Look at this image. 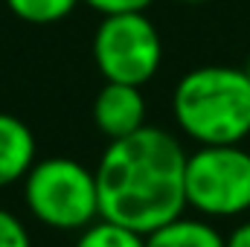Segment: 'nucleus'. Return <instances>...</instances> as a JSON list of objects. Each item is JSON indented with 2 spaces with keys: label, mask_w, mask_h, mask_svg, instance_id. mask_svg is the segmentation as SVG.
Instances as JSON below:
<instances>
[{
  "label": "nucleus",
  "mask_w": 250,
  "mask_h": 247,
  "mask_svg": "<svg viewBox=\"0 0 250 247\" xmlns=\"http://www.w3.org/2000/svg\"><path fill=\"white\" fill-rule=\"evenodd\" d=\"M181 3H207V0H181Z\"/></svg>",
  "instance_id": "2eb2a0df"
},
{
  "label": "nucleus",
  "mask_w": 250,
  "mask_h": 247,
  "mask_svg": "<svg viewBox=\"0 0 250 247\" xmlns=\"http://www.w3.org/2000/svg\"><path fill=\"white\" fill-rule=\"evenodd\" d=\"M82 0H6L9 12L26 23H59L73 15Z\"/></svg>",
  "instance_id": "9d476101"
},
{
  "label": "nucleus",
  "mask_w": 250,
  "mask_h": 247,
  "mask_svg": "<svg viewBox=\"0 0 250 247\" xmlns=\"http://www.w3.org/2000/svg\"><path fill=\"white\" fill-rule=\"evenodd\" d=\"M0 247H32L26 224L9 209H0Z\"/></svg>",
  "instance_id": "9b49d317"
},
{
  "label": "nucleus",
  "mask_w": 250,
  "mask_h": 247,
  "mask_svg": "<svg viewBox=\"0 0 250 247\" xmlns=\"http://www.w3.org/2000/svg\"><path fill=\"white\" fill-rule=\"evenodd\" d=\"M178 128L198 145H230L250 134V79L239 67H195L172 93Z\"/></svg>",
  "instance_id": "f03ea898"
},
{
  "label": "nucleus",
  "mask_w": 250,
  "mask_h": 247,
  "mask_svg": "<svg viewBox=\"0 0 250 247\" xmlns=\"http://www.w3.org/2000/svg\"><path fill=\"white\" fill-rule=\"evenodd\" d=\"M93 123L108 140H120L146 125V99L137 84L105 82L93 102Z\"/></svg>",
  "instance_id": "423d86ee"
},
{
  "label": "nucleus",
  "mask_w": 250,
  "mask_h": 247,
  "mask_svg": "<svg viewBox=\"0 0 250 247\" xmlns=\"http://www.w3.org/2000/svg\"><path fill=\"white\" fill-rule=\"evenodd\" d=\"M187 206L207 218H233L250 209V151L242 143L198 145L187 157Z\"/></svg>",
  "instance_id": "20e7f679"
},
{
  "label": "nucleus",
  "mask_w": 250,
  "mask_h": 247,
  "mask_svg": "<svg viewBox=\"0 0 250 247\" xmlns=\"http://www.w3.org/2000/svg\"><path fill=\"white\" fill-rule=\"evenodd\" d=\"M93 59L105 82L143 87L160 70L163 41L143 12L105 15L93 35Z\"/></svg>",
  "instance_id": "39448f33"
},
{
  "label": "nucleus",
  "mask_w": 250,
  "mask_h": 247,
  "mask_svg": "<svg viewBox=\"0 0 250 247\" xmlns=\"http://www.w3.org/2000/svg\"><path fill=\"white\" fill-rule=\"evenodd\" d=\"M245 73H248V79H250V56H248V64H245Z\"/></svg>",
  "instance_id": "4468645a"
},
{
  "label": "nucleus",
  "mask_w": 250,
  "mask_h": 247,
  "mask_svg": "<svg viewBox=\"0 0 250 247\" xmlns=\"http://www.w3.org/2000/svg\"><path fill=\"white\" fill-rule=\"evenodd\" d=\"M35 163V134L12 114H0V189L26 178Z\"/></svg>",
  "instance_id": "0eeeda50"
},
{
  "label": "nucleus",
  "mask_w": 250,
  "mask_h": 247,
  "mask_svg": "<svg viewBox=\"0 0 250 247\" xmlns=\"http://www.w3.org/2000/svg\"><path fill=\"white\" fill-rule=\"evenodd\" d=\"M23 201L53 230H84L99 218L96 172L73 157L35 160L23 178Z\"/></svg>",
  "instance_id": "7ed1b4c3"
},
{
  "label": "nucleus",
  "mask_w": 250,
  "mask_h": 247,
  "mask_svg": "<svg viewBox=\"0 0 250 247\" xmlns=\"http://www.w3.org/2000/svg\"><path fill=\"white\" fill-rule=\"evenodd\" d=\"M93 12L105 15H123V12H146L154 0H84Z\"/></svg>",
  "instance_id": "f8f14e48"
},
{
  "label": "nucleus",
  "mask_w": 250,
  "mask_h": 247,
  "mask_svg": "<svg viewBox=\"0 0 250 247\" xmlns=\"http://www.w3.org/2000/svg\"><path fill=\"white\" fill-rule=\"evenodd\" d=\"M227 247H250V221H245V224H239L227 239Z\"/></svg>",
  "instance_id": "ddd939ff"
},
{
  "label": "nucleus",
  "mask_w": 250,
  "mask_h": 247,
  "mask_svg": "<svg viewBox=\"0 0 250 247\" xmlns=\"http://www.w3.org/2000/svg\"><path fill=\"white\" fill-rule=\"evenodd\" d=\"M76 247H146V236L117 221L96 218L93 224L79 230Z\"/></svg>",
  "instance_id": "1a4fd4ad"
},
{
  "label": "nucleus",
  "mask_w": 250,
  "mask_h": 247,
  "mask_svg": "<svg viewBox=\"0 0 250 247\" xmlns=\"http://www.w3.org/2000/svg\"><path fill=\"white\" fill-rule=\"evenodd\" d=\"M146 247H227V242L212 224L178 215L146 233Z\"/></svg>",
  "instance_id": "6e6552de"
},
{
  "label": "nucleus",
  "mask_w": 250,
  "mask_h": 247,
  "mask_svg": "<svg viewBox=\"0 0 250 247\" xmlns=\"http://www.w3.org/2000/svg\"><path fill=\"white\" fill-rule=\"evenodd\" d=\"M187 151L163 128L111 140L96 163L99 218L151 233L187 209Z\"/></svg>",
  "instance_id": "f257e3e1"
}]
</instances>
